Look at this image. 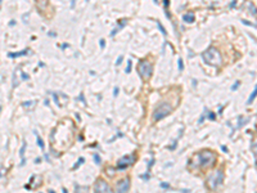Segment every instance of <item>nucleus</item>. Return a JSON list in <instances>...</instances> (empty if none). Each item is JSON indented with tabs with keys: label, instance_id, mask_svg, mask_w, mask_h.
I'll use <instances>...</instances> for the list:
<instances>
[{
	"label": "nucleus",
	"instance_id": "obj_1",
	"mask_svg": "<svg viewBox=\"0 0 257 193\" xmlns=\"http://www.w3.org/2000/svg\"><path fill=\"white\" fill-rule=\"evenodd\" d=\"M217 161V156L214 151L211 149H202L201 152L195 153L194 157L189 161V165H192L193 167H202V169H207V167H212Z\"/></svg>",
	"mask_w": 257,
	"mask_h": 193
},
{
	"label": "nucleus",
	"instance_id": "obj_2",
	"mask_svg": "<svg viewBox=\"0 0 257 193\" xmlns=\"http://www.w3.org/2000/svg\"><path fill=\"white\" fill-rule=\"evenodd\" d=\"M202 59L205 61L206 64L214 66V67H218L222 63V57L220 50L215 47H210L208 49H206L202 53Z\"/></svg>",
	"mask_w": 257,
	"mask_h": 193
},
{
	"label": "nucleus",
	"instance_id": "obj_3",
	"mask_svg": "<svg viewBox=\"0 0 257 193\" xmlns=\"http://www.w3.org/2000/svg\"><path fill=\"white\" fill-rule=\"evenodd\" d=\"M222 183H224V171L221 169H216L206 179V185L211 191H217L218 187L222 185Z\"/></svg>",
	"mask_w": 257,
	"mask_h": 193
},
{
	"label": "nucleus",
	"instance_id": "obj_4",
	"mask_svg": "<svg viewBox=\"0 0 257 193\" xmlns=\"http://www.w3.org/2000/svg\"><path fill=\"white\" fill-rule=\"evenodd\" d=\"M152 72H153V64L150 63L149 59L147 58L140 59L138 63V73L141 77V80H149L150 76H152Z\"/></svg>",
	"mask_w": 257,
	"mask_h": 193
},
{
	"label": "nucleus",
	"instance_id": "obj_5",
	"mask_svg": "<svg viewBox=\"0 0 257 193\" xmlns=\"http://www.w3.org/2000/svg\"><path fill=\"white\" fill-rule=\"evenodd\" d=\"M171 112H172V107L170 106V103L162 102L153 111V120L154 121H161V120H163L165 117H167Z\"/></svg>",
	"mask_w": 257,
	"mask_h": 193
},
{
	"label": "nucleus",
	"instance_id": "obj_6",
	"mask_svg": "<svg viewBox=\"0 0 257 193\" xmlns=\"http://www.w3.org/2000/svg\"><path fill=\"white\" fill-rule=\"evenodd\" d=\"M136 161V153H130V154H125L122 156L118 161H117V165H116V169L117 170H125L127 167H130L135 164Z\"/></svg>",
	"mask_w": 257,
	"mask_h": 193
},
{
	"label": "nucleus",
	"instance_id": "obj_7",
	"mask_svg": "<svg viewBox=\"0 0 257 193\" xmlns=\"http://www.w3.org/2000/svg\"><path fill=\"white\" fill-rule=\"evenodd\" d=\"M94 193H113V191L105 180L98 179L94 185Z\"/></svg>",
	"mask_w": 257,
	"mask_h": 193
},
{
	"label": "nucleus",
	"instance_id": "obj_8",
	"mask_svg": "<svg viewBox=\"0 0 257 193\" xmlns=\"http://www.w3.org/2000/svg\"><path fill=\"white\" fill-rule=\"evenodd\" d=\"M128 189H130V178L120 180L116 185V193H127Z\"/></svg>",
	"mask_w": 257,
	"mask_h": 193
},
{
	"label": "nucleus",
	"instance_id": "obj_9",
	"mask_svg": "<svg viewBox=\"0 0 257 193\" xmlns=\"http://www.w3.org/2000/svg\"><path fill=\"white\" fill-rule=\"evenodd\" d=\"M127 22H128V19H127V18H122V19H120V21H118L117 27H116V28H115V30H113V31L111 32V36H112V38H113V36H116V34H117L118 31H121V30H122V28L127 25Z\"/></svg>",
	"mask_w": 257,
	"mask_h": 193
},
{
	"label": "nucleus",
	"instance_id": "obj_10",
	"mask_svg": "<svg viewBox=\"0 0 257 193\" xmlns=\"http://www.w3.org/2000/svg\"><path fill=\"white\" fill-rule=\"evenodd\" d=\"M27 54H28V49H23L21 51H9L8 57L9 58H18V57H23V55H27Z\"/></svg>",
	"mask_w": 257,
	"mask_h": 193
},
{
	"label": "nucleus",
	"instance_id": "obj_11",
	"mask_svg": "<svg viewBox=\"0 0 257 193\" xmlns=\"http://www.w3.org/2000/svg\"><path fill=\"white\" fill-rule=\"evenodd\" d=\"M183 21L186 22V23H193L195 21V17L193 13H185V14H183Z\"/></svg>",
	"mask_w": 257,
	"mask_h": 193
},
{
	"label": "nucleus",
	"instance_id": "obj_12",
	"mask_svg": "<svg viewBox=\"0 0 257 193\" xmlns=\"http://www.w3.org/2000/svg\"><path fill=\"white\" fill-rule=\"evenodd\" d=\"M26 143H23L22 144V147H21V149H19V157H21V164H19V166H23L25 165V151H26Z\"/></svg>",
	"mask_w": 257,
	"mask_h": 193
},
{
	"label": "nucleus",
	"instance_id": "obj_13",
	"mask_svg": "<svg viewBox=\"0 0 257 193\" xmlns=\"http://www.w3.org/2000/svg\"><path fill=\"white\" fill-rule=\"evenodd\" d=\"M35 134H36V142H37V145H39L41 149H44V147H45V144H44V140L41 139V137L39 135V133L37 131H35Z\"/></svg>",
	"mask_w": 257,
	"mask_h": 193
},
{
	"label": "nucleus",
	"instance_id": "obj_14",
	"mask_svg": "<svg viewBox=\"0 0 257 193\" xmlns=\"http://www.w3.org/2000/svg\"><path fill=\"white\" fill-rule=\"evenodd\" d=\"M256 94H257V89L255 88V89H253V92L251 93V95H249V98H248L247 103H246L247 106H249V104H251V103H252V102L255 100V98H256Z\"/></svg>",
	"mask_w": 257,
	"mask_h": 193
},
{
	"label": "nucleus",
	"instance_id": "obj_15",
	"mask_svg": "<svg viewBox=\"0 0 257 193\" xmlns=\"http://www.w3.org/2000/svg\"><path fill=\"white\" fill-rule=\"evenodd\" d=\"M248 121H249V118H248V117H247V118H244L243 116H239V117H238V125H237V126H238V128H240L242 125H244V124H246V122H248Z\"/></svg>",
	"mask_w": 257,
	"mask_h": 193
},
{
	"label": "nucleus",
	"instance_id": "obj_16",
	"mask_svg": "<svg viewBox=\"0 0 257 193\" xmlns=\"http://www.w3.org/2000/svg\"><path fill=\"white\" fill-rule=\"evenodd\" d=\"M84 162H85V158H84V157H80V158H79V161H77L76 164L73 165L72 170H76L77 167H80V165H81V164H84Z\"/></svg>",
	"mask_w": 257,
	"mask_h": 193
},
{
	"label": "nucleus",
	"instance_id": "obj_17",
	"mask_svg": "<svg viewBox=\"0 0 257 193\" xmlns=\"http://www.w3.org/2000/svg\"><path fill=\"white\" fill-rule=\"evenodd\" d=\"M131 70H132V62H131V59H128L127 66H126V68H125V72H126V73H130Z\"/></svg>",
	"mask_w": 257,
	"mask_h": 193
},
{
	"label": "nucleus",
	"instance_id": "obj_18",
	"mask_svg": "<svg viewBox=\"0 0 257 193\" xmlns=\"http://www.w3.org/2000/svg\"><path fill=\"white\" fill-rule=\"evenodd\" d=\"M177 68L180 72H183L184 71V62H183V59L179 58V61H177Z\"/></svg>",
	"mask_w": 257,
	"mask_h": 193
},
{
	"label": "nucleus",
	"instance_id": "obj_19",
	"mask_svg": "<svg viewBox=\"0 0 257 193\" xmlns=\"http://www.w3.org/2000/svg\"><path fill=\"white\" fill-rule=\"evenodd\" d=\"M157 26H158V28H160V31L162 32V35H163V36H166V35H167V32H166V28L162 26V23H161V22H157Z\"/></svg>",
	"mask_w": 257,
	"mask_h": 193
},
{
	"label": "nucleus",
	"instance_id": "obj_20",
	"mask_svg": "<svg viewBox=\"0 0 257 193\" xmlns=\"http://www.w3.org/2000/svg\"><path fill=\"white\" fill-rule=\"evenodd\" d=\"M93 157H94V162H95V164H98V165H100V164H102V158H100V156L98 154V153L93 154Z\"/></svg>",
	"mask_w": 257,
	"mask_h": 193
},
{
	"label": "nucleus",
	"instance_id": "obj_21",
	"mask_svg": "<svg viewBox=\"0 0 257 193\" xmlns=\"http://www.w3.org/2000/svg\"><path fill=\"white\" fill-rule=\"evenodd\" d=\"M207 118H208V120H211V121H215V120H216V113H215V112H211V111H210V112L207 113Z\"/></svg>",
	"mask_w": 257,
	"mask_h": 193
},
{
	"label": "nucleus",
	"instance_id": "obj_22",
	"mask_svg": "<svg viewBox=\"0 0 257 193\" xmlns=\"http://www.w3.org/2000/svg\"><path fill=\"white\" fill-rule=\"evenodd\" d=\"M239 86H240V81H239V80H237L235 83H234V85L231 86V92H235Z\"/></svg>",
	"mask_w": 257,
	"mask_h": 193
},
{
	"label": "nucleus",
	"instance_id": "obj_23",
	"mask_svg": "<svg viewBox=\"0 0 257 193\" xmlns=\"http://www.w3.org/2000/svg\"><path fill=\"white\" fill-rule=\"evenodd\" d=\"M160 187L163 188V189H169V188H170V183H167V182H162V183L160 184Z\"/></svg>",
	"mask_w": 257,
	"mask_h": 193
},
{
	"label": "nucleus",
	"instance_id": "obj_24",
	"mask_svg": "<svg viewBox=\"0 0 257 193\" xmlns=\"http://www.w3.org/2000/svg\"><path fill=\"white\" fill-rule=\"evenodd\" d=\"M76 100H81L82 103H86V100H85V95H84V93H81L77 98H76Z\"/></svg>",
	"mask_w": 257,
	"mask_h": 193
},
{
	"label": "nucleus",
	"instance_id": "obj_25",
	"mask_svg": "<svg viewBox=\"0 0 257 193\" xmlns=\"http://www.w3.org/2000/svg\"><path fill=\"white\" fill-rule=\"evenodd\" d=\"M34 103H36L35 100H27V102H23V107H31Z\"/></svg>",
	"mask_w": 257,
	"mask_h": 193
},
{
	"label": "nucleus",
	"instance_id": "obj_26",
	"mask_svg": "<svg viewBox=\"0 0 257 193\" xmlns=\"http://www.w3.org/2000/svg\"><path fill=\"white\" fill-rule=\"evenodd\" d=\"M122 61H124V55L121 54V55H120V57L116 59V64H117V66H120L121 63H122Z\"/></svg>",
	"mask_w": 257,
	"mask_h": 193
},
{
	"label": "nucleus",
	"instance_id": "obj_27",
	"mask_svg": "<svg viewBox=\"0 0 257 193\" xmlns=\"http://www.w3.org/2000/svg\"><path fill=\"white\" fill-rule=\"evenodd\" d=\"M53 99H54V102H55V104L60 106V103H59V99H58V95H57V93H53Z\"/></svg>",
	"mask_w": 257,
	"mask_h": 193
},
{
	"label": "nucleus",
	"instance_id": "obj_28",
	"mask_svg": "<svg viewBox=\"0 0 257 193\" xmlns=\"http://www.w3.org/2000/svg\"><path fill=\"white\" fill-rule=\"evenodd\" d=\"M118 93H120V89H118V86H115V88H113V96H115V98H116V96L118 95Z\"/></svg>",
	"mask_w": 257,
	"mask_h": 193
},
{
	"label": "nucleus",
	"instance_id": "obj_29",
	"mask_svg": "<svg viewBox=\"0 0 257 193\" xmlns=\"http://www.w3.org/2000/svg\"><path fill=\"white\" fill-rule=\"evenodd\" d=\"M140 178H141V179H144V180H148L149 178H150V174L145 173V174H143V175H140Z\"/></svg>",
	"mask_w": 257,
	"mask_h": 193
},
{
	"label": "nucleus",
	"instance_id": "obj_30",
	"mask_svg": "<svg viewBox=\"0 0 257 193\" xmlns=\"http://www.w3.org/2000/svg\"><path fill=\"white\" fill-rule=\"evenodd\" d=\"M99 45H100V49H104V48H105V40H104V39H100V40H99Z\"/></svg>",
	"mask_w": 257,
	"mask_h": 193
},
{
	"label": "nucleus",
	"instance_id": "obj_31",
	"mask_svg": "<svg viewBox=\"0 0 257 193\" xmlns=\"http://www.w3.org/2000/svg\"><path fill=\"white\" fill-rule=\"evenodd\" d=\"M242 22H243V23H244L246 26H253V27H256L253 23H251V22H249V21H247V19H242Z\"/></svg>",
	"mask_w": 257,
	"mask_h": 193
},
{
	"label": "nucleus",
	"instance_id": "obj_32",
	"mask_svg": "<svg viewBox=\"0 0 257 193\" xmlns=\"http://www.w3.org/2000/svg\"><path fill=\"white\" fill-rule=\"evenodd\" d=\"M154 162H156V161H154V158H152V160H150V161L148 162V170H149L150 167H152V166L154 165Z\"/></svg>",
	"mask_w": 257,
	"mask_h": 193
},
{
	"label": "nucleus",
	"instance_id": "obj_33",
	"mask_svg": "<svg viewBox=\"0 0 257 193\" xmlns=\"http://www.w3.org/2000/svg\"><path fill=\"white\" fill-rule=\"evenodd\" d=\"M163 6H165V9H167L169 6H170V1H169V0H163Z\"/></svg>",
	"mask_w": 257,
	"mask_h": 193
},
{
	"label": "nucleus",
	"instance_id": "obj_34",
	"mask_svg": "<svg viewBox=\"0 0 257 193\" xmlns=\"http://www.w3.org/2000/svg\"><path fill=\"white\" fill-rule=\"evenodd\" d=\"M28 79H30V76L26 75L25 72H22V80H28Z\"/></svg>",
	"mask_w": 257,
	"mask_h": 193
},
{
	"label": "nucleus",
	"instance_id": "obj_35",
	"mask_svg": "<svg viewBox=\"0 0 257 193\" xmlns=\"http://www.w3.org/2000/svg\"><path fill=\"white\" fill-rule=\"evenodd\" d=\"M205 118H206V116H205V115H202V116H201V118L198 120V122H199V124H202L203 121H205Z\"/></svg>",
	"mask_w": 257,
	"mask_h": 193
},
{
	"label": "nucleus",
	"instance_id": "obj_36",
	"mask_svg": "<svg viewBox=\"0 0 257 193\" xmlns=\"http://www.w3.org/2000/svg\"><path fill=\"white\" fill-rule=\"evenodd\" d=\"M229 6H230V8H235V6H237V1H233V3H230V5H229Z\"/></svg>",
	"mask_w": 257,
	"mask_h": 193
},
{
	"label": "nucleus",
	"instance_id": "obj_37",
	"mask_svg": "<svg viewBox=\"0 0 257 193\" xmlns=\"http://www.w3.org/2000/svg\"><path fill=\"white\" fill-rule=\"evenodd\" d=\"M221 149H222V152H225V153L228 152V148H226L225 145H221Z\"/></svg>",
	"mask_w": 257,
	"mask_h": 193
},
{
	"label": "nucleus",
	"instance_id": "obj_38",
	"mask_svg": "<svg viewBox=\"0 0 257 193\" xmlns=\"http://www.w3.org/2000/svg\"><path fill=\"white\" fill-rule=\"evenodd\" d=\"M222 111H224V107H218V115H221Z\"/></svg>",
	"mask_w": 257,
	"mask_h": 193
},
{
	"label": "nucleus",
	"instance_id": "obj_39",
	"mask_svg": "<svg viewBox=\"0 0 257 193\" xmlns=\"http://www.w3.org/2000/svg\"><path fill=\"white\" fill-rule=\"evenodd\" d=\"M14 25H16V21H14V19H12V21L9 22V26H14Z\"/></svg>",
	"mask_w": 257,
	"mask_h": 193
},
{
	"label": "nucleus",
	"instance_id": "obj_40",
	"mask_svg": "<svg viewBox=\"0 0 257 193\" xmlns=\"http://www.w3.org/2000/svg\"><path fill=\"white\" fill-rule=\"evenodd\" d=\"M40 162H41V158H36L35 160V164H40Z\"/></svg>",
	"mask_w": 257,
	"mask_h": 193
},
{
	"label": "nucleus",
	"instance_id": "obj_41",
	"mask_svg": "<svg viewBox=\"0 0 257 193\" xmlns=\"http://www.w3.org/2000/svg\"><path fill=\"white\" fill-rule=\"evenodd\" d=\"M44 104H45V106H49V100L45 99V100H44Z\"/></svg>",
	"mask_w": 257,
	"mask_h": 193
},
{
	"label": "nucleus",
	"instance_id": "obj_42",
	"mask_svg": "<svg viewBox=\"0 0 257 193\" xmlns=\"http://www.w3.org/2000/svg\"><path fill=\"white\" fill-rule=\"evenodd\" d=\"M66 48H68V44H63L62 45V49H66Z\"/></svg>",
	"mask_w": 257,
	"mask_h": 193
},
{
	"label": "nucleus",
	"instance_id": "obj_43",
	"mask_svg": "<svg viewBox=\"0 0 257 193\" xmlns=\"http://www.w3.org/2000/svg\"><path fill=\"white\" fill-rule=\"evenodd\" d=\"M62 192H63V193H68V192H67V189H66V188H63V189H62Z\"/></svg>",
	"mask_w": 257,
	"mask_h": 193
},
{
	"label": "nucleus",
	"instance_id": "obj_44",
	"mask_svg": "<svg viewBox=\"0 0 257 193\" xmlns=\"http://www.w3.org/2000/svg\"><path fill=\"white\" fill-rule=\"evenodd\" d=\"M49 193H55V192H54V191H53V189H50V191H49Z\"/></svg>",
	"mask_w": 257,
	"mask_h": 193
}]
</instances>
